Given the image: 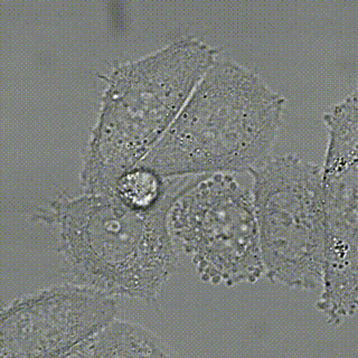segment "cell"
<instances>
[{
	"mask_svg": "<svg viewBox=\"0 0 358 358\" xmlns=\"http://www.w3.org/2000/svg\"><path fill=\"white\" fill-rule=\"evenodd\" d=\"M217 57V48L186 36L115 66L82 157V193H112L159 143Z\"/></svg>",
	"mask_w": 358,
	"mask_h": 358,
	"instance_id": "cell-3",
	"label": "cell"
},
{
	"mask_svg": "<svg viewBox=\"0 0 358 358\" xmlns=\"http://www.w3.org/2000/svg\"><path fill=\"white\" fill-rule=\"evenodd\" d=\"M168 229L203 282L232 288L264 277L251 190L233 173L201 175L173 201Z\"/></svg>",
	"mask_w": 358,
	"mask_h": 358,
	"instance_id": "cell-5",
	"label": "cell"
},
{
	"mask_svg": "<svg viewBox=\"0 0 358 358\" xmlns=\"http://www.w3.org/2000/svg\"><path fill=\"white\" fill-rule=\"evenodd\" d=\"M328 143L324 164L326 255L316 309L339 327L357 313L358 96L354 90L324 115Z\"/></svg>",
	"mask_w": 358,
	"mask_h": 358,
	"instance_id": "cell-6",
	"label": "cell"
},
{
	"mask_svg": "<svg viewBox=\"0 0 358 358\" xmlns=\"http://www.w3.org/2000/svg\"><path fill=\"white\" fill-rule=\"evenodd\" d=\"M285 109L257 72L217 57L139 165L165 178L250 173L271 157Z\"/></svg>",
	"mask_w": 358,
	"mask_h": 358,
	"instance_id": "cell-1",
	"label": "cell"
},
{
	"mask_svg": "<svg viewBox=\"0 0 358 358\" xmlns=\"http://www.w3.org/2000/svg\"><path fill=\"white\" fill-rule=\"evenodd\" d=\"M165 339L149 328L122 319H112L67 357H173Z\"/></svg>",
	"mask_w": 358,
	"mask_h": 358,
	"instance_id": "cell-8",
	"label": "cell"
},
{
	"mask_svg": "<svg viewBox=\"0 0 358 358\" xmlns=\"http://www.w3.org/2000/svg\"><path fill=\"white\" fill-rule=\"evenodd\" d=\"M117 313L115 296L74 282L22 294L0 315V358L67 357Z\"/></svg>",
	"mask_w": 358,
	"mask_h": 358,
	"instance_id": "cell-7",
	"label": "cell"
},
{
	"mask_svg": "<svg viewBox=\"0 0 358 358\" xmlns=\"http://www.w3.org/2000/svg\"><path fill=\"white\" fill-rule=\"evenodd\" d=\"M249 173L264 277L294 290H318L326 255L322 166L280 155Z\"/></svg>",
	"mask_w": 358,
	"mask_h": 358,
	"instance_id": "cell-4",
	"label": "cell"
},
{
	"mask_svg": "<svg viewBox=\"0 0 358 358\" xmlns=\"http://www.w3.org/2000/svg\"><path fill=\"white\" fill-rule=\"evenodd\" d=\"M182 193L149 210L130 208L113 193L62 195L35 218L56 233L70 282L155 303L178 266L168 213Z\"/></svg>",
	"mask_w": 358,
	"mask_h": 358,
	"instance_id": "cell-2",
	"label": "cell"
},
{
	"mask_svg": "<svg viewBox=\"0 0 358 358\" xmlns=\"http://www.w3.org/2000/svg\"><path fill=\"white\" fill-rule=\"evenodd\" d=\"M199 178V176L165 178L151 168L138 165L119 177L112 193L130 208L149 210L159 206L171 196L182 193Z\"/></svg>",
	"mask_w": 358,
	"mask_h": 358,
	"instance_id": "cell-9",
	"label": "cell"
}]
</instances>
